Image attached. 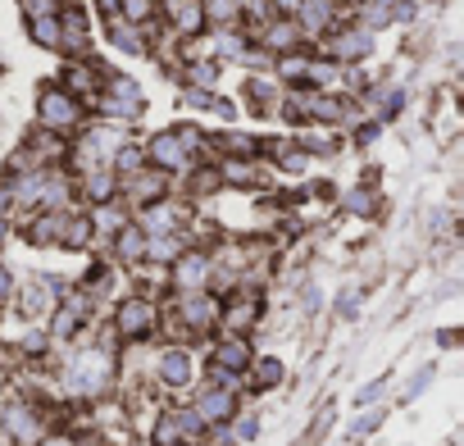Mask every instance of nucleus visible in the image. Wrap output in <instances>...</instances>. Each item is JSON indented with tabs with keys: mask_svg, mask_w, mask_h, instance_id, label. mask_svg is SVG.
<instances>
[{
	"mask_svg": "<svg viewBox=\"0 0 464 446\" xmlns=\"http://www.w3.org/2000/svg\"><path fill=\"white\" fill-rule=\"evenodd\" d=\"M141 150H146V164H155L164 173H187L200 160V150H205V132L196 123H178V128L155 132Z\"/></svg>",
	"mask_w": 464,
	"mask_h": 446,
	"instance_id": "nucleus-1",
	"label": "nucleus"
},
{
	"mask_svg": "<svg viewBox=\"0 0 464 446\" xmlns=\"http://www.w3.org/2000/svg\"><path fill=\"white\" fill-rule=\"evenodd\" d=\"M114 373H119L114 369V351L110 346H87V351H78L69 360V369L60 373V387L69 396H101V392H110Z\"/></svg>",
	"mask_w": 464,
	"mask_h": 446,
	"instance_id": "nucleus-2",
	"label": "nucleus"
},
{
	"mask_svg": "<svg viewBox=\"0 0 464 446\" xmlns=\"http://www.w3.org/2000/svg\"><path fill=\"white\" fill-rule=\"evenodd\" d=\"M87 110H96L101 119H114V123H132V119H141L146 96H141L137 78L105 69V73H101V92L92 96V105H87Z\"/></svg>",
	"mask_w": 464,
	"mask_h": 446,
	"instance_id": "nucleus-3",
	"label": "nucleus"
},
{
	"mask_svg": "<svg viewBox=\"0 0 464 446\" xmlns=\"http://www.w3.org/2000/svg\"><path fill=\"white\" fill-rule=\"evenodd\" d=\"M37 128H46V132H55V137H73V132H82L87 128V105L82 101H73L64 87H42V96H37Z\"/></svg>",
	"mask_w": 464,
	"mask_h": 446,
	"instance_id": "nucleus-4",
	"label": "nucleus"
},
{
	"mask_svg": "<svg viewBox=\"0 0 464 446\" xmlns=\"http://www.w3.org/2000/svg\"><path fill=\"white\" fill-rule=\"evenodd\" d=\"M110 328H114V337H123V342H146V337L160 333V305H155L146 292H132V296H123V301L114 305Z\"/></svg>",
	"mask_w": 464,
	"mask_h": 446,
	"instance_id": "nucleus-5",
	"label": "nucleus"
},
{
	"mask_svg": "<svg viewBox=\"0 0 464 446\" xmlns=\"http://www.w3.org/2000/svg\"><path fill=\"white\" fill-rule=\"evenodd\" d=\"M164 315H173L187 328V337L196 342V337H205V333L218 328V296L214 292H173Z\"/></svg>",
	"mask_w": 464,
	"mask_h": 446,
	"instance_id": "nucleus-6",
	"label": "nucleus"
},
{
	"mask_svg": "<svg viewBox=\"0 0 464 446\" xmlns=\"http://www.w3.org/2000/svg\"><path fill=\"white\" fill-rule=\"evenodd\" d=\"M319 51L314 55H324V60H337V64H360V60H369L373 55V33L369 28H360V24H337L328 37H319L314 42Z\"/></svg>",
	"mask_w": 464,
	"mask_h": 446,
	"instance_id": "nucleus-7",
	"label": "nucleus"
},
{
	"mask_svg": "<svg viewBox=\"0 0 464 446\" xmlns=\"http://www.w3.org/2000/svg\"><path fill=\"white\" fill-rule=\"evenodd\" d=\"M169 187H173V173H164V169H155V164H141L137 173H128V178L119 182V200H123L128 209H146V205L164 200Z\"/></svg>",
	"mask_w": 464,
	"mask_h": 446,
	"instance_id": "nucleus-8",
	"label": "nucleus"
},
{
	"mask_svg": "<svg viewBox=\"0 0 464 446\" xmlns=\"http://www.w3.org/2000/svg\"><path fill=\"white\" fill-rule=\"evenodd\" d=\"M46 419H51L46 405H37V401H10L5 414H0V428L10 432L14 446H37L46 437Z\"/></svg>",
	"mask_w": 464,
	"mask_h": 446,
	"instance_id": "nucleus-9",
	"label": "nucleus"
},
{
	"mask_svg": "<svg viewBox=\"0 0 464 446\" xmlns=\"http://www.w3.org/2000/svg\"><path fill=\"white\" fill-rule=\"evenodd\" d=\"M205 437V423L196 419L191 405H173V410H160L155 428H150V441L155 446H191Z\"/></svg>",
	"mask_w": 464,
	"mask_h": 446,
	"instance_id": "nucleus-10",
	"label": "nucleus"
},
{
	"mask_svg": "<svg viewBox=\"0 0 464 446\" xmlns=\"http://www.w3.org/2000/svg\"><path fill=\"white\" fill-rule=\"evenodd\" d=\"M292 19H296V28H301L305 42H319L337 24H346V5H337V0H296Z\"/></svg>",
	"mask_w": 464,
	"mask_h": 446,
	"instance_id": "nucleus-11",
	"label": "nucleus"
},
{
	"mask_svg": "<svg viewBox=\"0 0 464 446\" xmlns=\"http://www.w3.org/2000/svg\"><path fill=\"white\" fill-rule=\"evenodd\" d=\"M209 274H214V260L205 247H187L173 265H169V287L173 292H209Z\"/></svg>",
	"mask_w": 464,
	"mask_h": 446,
	"instance_id": "nucleus-12",
	"label": "nucleus"
},
{
	"mask_svg": "<svg viewBox=\"0 0 464 446\" xmlns=\"http://www.w3.org/2000/svg\"><path fill=\"white\" fill-rule=\"evenodd\" d=\"M187 218H191V209L187 205H178L173 196H164V200H155V205H146V209H137V228L146 233V238H164V233H187Z\"/></svg>",
	"mask_w": 464,
	"mask_h": 446,
	"instance_id": "nucleus-13",
	"label": "nucleus"
},
{
	"mask_svg": "<svg viewBox=\"0 0 464 446\" xmlns=\"http://www.w3.org/2000/svg\"><path fill=\"white\" fill-rule=\"evenodd\" d=\"M101 73H105V69H101V60H92V55H82V60H64L55 87H64L73 101L92 105V96L101 92Z\"/></svg>",
	"mask_w": 464,
	"mask_h": 446,
	"instance_id": "nucleus-14",
	"label": "nucleus"
},
{
	"mask_svg": "<svg viewBox=\"0 0 464 446\" xmlns=\"http://www.w3.org/2000/svg\"><path fill=\"white\" fill-rule=\"evenodd\" d=\"M301 101H305V123L337 128L351 119V96H342V92H305L301 87Z\"/></svg>",
	"mask_w": 464,
	"mask_h": 446,
	"instance_id": "nucleus-15",
	"label": "nucleus"
},
{
	"mask_svg": "<svg viewBox=\"0 0 464 446\" xmlns=\"http://www.w3.org/2000/svg\"><path fill=\"white\" fill-rule=\"evenodd\" d=\"M196 419L205 423V428H218V423H232L237 419V392H227V387H200V396H196Z\"/></svg>",
	"mask_w": 464,
	"mask_h": 446,
	"instance_id": "nucleus-16",
	"label": "nucleus"
},
{
	"mask_svg": "<svg viewBox=\"0 0 464 446\" xmlns=\"http://www.w3.org/2000/svg\"><path fill=\"white\" fill-rule=\"evenodd\" d=\"M164 5V28L178 37V42H187V37H200L205 33V15H200V0H160Z\"/></svg>",
	"mask_w": 464,
	"mask_h": 446,
	"instance_id": "nucleus-17",
	"label": "nucleus"
},
{
	"mask_svg": "<svg viewBox=\"0 0 464 446\" xmlns=\"http://www.w3.org/2000/svg\"><path fill=\"white\" fill-rule=\"evenodd\" d=\"M73 196H82L87 205H105V200H114V196H119V178H114V169L101 164V169L73 173Z\"/></svg>",
	"mask_w": 464,
	"mask_h": 446,
	"instance_id": "nucleus-18",
	"label": "nucleus"
},
{
	"mask_svg": "<svg viewBox=\"0 0 464 446\" xmlns=\"http://www.w3.org/2000/svg\"><path fill=\"white\" fill-rule=\"evenodd\" d=\"M251 355H256L251 342L237 337V333H223V337L209 346V364H214V369H227V373H246Z\"/></svg>",
	"mask_w": 464,
	"mask_h": 446,
	"instance_id": "nucleus-19",
	"label": "nucleus"
},
{
	"mask_svg": "<svg viewBox=\"0 0 464 446\" xmlns=\"http://www.w3.org/2000/svg\"><path fill=\"white\" fill-rule=\"evenodd\" d=\"M155 383L160 387H187L191 383V355H187V346H164L155 355Z\"/></svg>",
	"mask_w": 464,
	"mask_h": 446,
	"instance_id": "nucleus-20",
	"label": "nucleus"
},
{
	"mask_svg": "<svg viewBox=\"0 0 464 446\" xmlns=\"http://www.w3.org/2000/svg\"><path fill=\"white\" fill-rule=\"evenodd\" d=\"M110 247H114V260H119V265H128V269H137V265L146 260V233L137 228L132 218H128L123 228L110 238Z\"/></svg>",
	"mask_w": 464,
	"mask_h": 446,
	"instance_id": "nucleus-21",
	"label": "nucleus"
},
{
	"mask_svg": "<svg viewBox=\"0 0 464 446\" xmlns=\"http://www.w3.org/2000/svg\"><path fill=\"white\" fill-rule=\"evenodd\" d=\"M87 218H92V233H96V242H110V238L123 228V223H128L132 214H128V205L114 196V200H105V205H92V214H87Z\"/></svg>",
	"mask_w": 464,
	"mask_h": 446,
	"instance_id": "nucleus-22",
	"label": "nucleus"
},
{
	"mask_svg": "<svg viewBox=\"0 0 464 446\" xmlns=\"http://www.w3.org/2000/svg\"><path fill=\"white\" fill-rule=\"evenodd\" d=\"M242 96H246V105H251L256 114H274V110H278V101H283V87H278L274 78L251 73V78H246V87H242Z\"/></svg>",
	"mask_w": 464,
	"mask_h": 446,
	"instance_id": "nucleus-23",
	"label": "nucleus"
},
{
	"mask_svg": "<svg viewBox=\"0 0 464 446\" xmlns=\"http://www.w3.org/2000/svg\"><path fill=\"white\" fill-rule=\"evenodd\" d=\"M187 233H164V238H146V260L141 265H155V269H169L182 251H187Z\"/></svg>",
	"mask_w": 464,
	"mask_h": 446,
	"instance_id": "nucleus-24",
	"label": "nucleus"
},
{
	"mask_svg": "<svg viewBox=\"0 0 464 446\" xmlns=\"http://www.w3.org/2000/svg\"><path fill=\"white\" fill-rule=\"evenodd\" d=\"M105 37L123 51V55H146V28H137V24H128V19H105Z\"/></svg>",
	"mask_w": 464,
	"mask_h": 446,
	"instance_id": "nucleus-25",
	"label": "nucleus"
},
{
	"mask_svg": "<svg viewBox=\"0 0 464 446\" xmlns=\"http://www.w3.org/2000/svg\"><path fill=\"white\" fill-rule=\"evenodd\" d=\"M218 73H223V60H214V55L187 60V69H182V87H187V92H214Z\"/></svg>",
	"mask_w": 464,
	"mask_h": 446,
	"instance_id": "nucleus-26",
	"label": "nucleus"
},
{
	"mask_svg": "<svg viewBox=\"0 0 464 446\" xmlns=\"http://www.w3.org/2000/svg\"><path fill=\"white\" fill-rule=\"evenodd\" d=\"M200 15H205V33L237 28L242 24V0H200Z\"/></svg>",
	"mask_w": 464,
	"mask_h": 446,
	"instance_id": "nucleus-27",
	"label": "nucleus"
},
{
	"mask_svg": "<svg viewBox=\"0 0 464 446\" xmlns=\"http://www.w3.org/2000/svg\"><path fill=\"white\" fill-rule=\"evenodd\" d=\"M60 247H64V251H87V247H96V233H92V218H87V214H73V209H69L64 233H60Z\"/></svg>",
	"mask_w": 464,
	"mask_h": 446,
	"instance_id": "nucleus-28",
	"label": "nucleus"
},
{
	"mask_svg": "<svg viewBox=\"0 0 464 446\" xmlns=\"http://www.w3.org/2000/svg\"><path fill=\"white\" fill-rule=\"evenodd\" d=\"M342 205H346L351 214H360V218H378V214H382V196H378L373 187H351V191L342 196Z\"/></svg>",
	"mask_w": 464,
	"mask_h": 446,
	"instance_id": "nucleus-29",
	"label": "nucleus"
},
{
	"mask_svg": "<svg viewBox=\"0 0 464 446\" xmlns=\"http://www.w3.org/2000/svg\"><path fill=\"white\" fill-rule=\"evenodd\" d=\"M246 373H251V383H256L260 392H265V387H278V383H283V360H278V355H251Z\"/></svg>",
	"mask_w": 464,
	"mask_h": 446,
	"instance_id": "nucleus-30",
	"label": "nucleus"
},
{
	"mask_svg": "<svg viewBox=\"0 0 464 446\" xmlns=\"http://www.w3.org/2000/svg\"><path fill=\"white\" fill-rule=\"evenodd\" d=\"M187 173H191V178H187V196H214V191L223 187L218 164H191Z\"/></svg>",
	"mask_w": 464,
	"mask_h": 446,
	"instance_id": "nucleus-31",
	"label": "nucleus"
},
{
	"mask_svg": "<svg viewBox=\"0 0 464 446\" xmlns=\"http://www.w3.org/2000/svg\"><path fill=\"white\" fill-rule=\"evenodd\" d=\"M28 37H33V46H42V51H60V19L51 15V19H28Z\"/></svg>",
	"mask_w": 464,
	"mask_h": 446,
	"instance_id": "nucleus-32",
	"label": "nucleus"
},
{
	"mask_svg": "<svg viewBox=\"0 0 464 446\" xmlns=\"http://www.w3.org/2000/svg\"><path fill=\"white\" fill-rule=\"evenodd\" d=\"M160 15V0H119V19H128V24H150Z\"/></svg>",
	"mask_w": 464,
	"mask_h": 446,
	"instance_id": "nucleus-33",
	"label": "nucleus"
},
{
	"mask_svg": "<svg viewBox=\"0 0 464 446\" xmlns=\"http://www.w3.org/2000/svg\"><path fill=\"white\" fill-rule=\"evenodd\" d=\"M296 146H301L305 155H333L342 141H337L333 132H301V137H296Z\"/></svg>",
	"mask_w": 464,
	"mask_h": 446,
	"instance_id": "nucleus-34",
	"label": "nucleus"
},
{
	"mask_svg": "<svg viewBox=\"0 0 464 446\" xmlns=\"http://www.w3.org/2000/svg\"><path fill=\"white\" fill-rule=\"evenodd\" d=\"M14 292H19V283H14V274L0 265V310H10L14 305Z\"/></svg>",
	"mask_w": 464,
	"mask_h": 446,
	"instance_id": "nucleus-35",
	"label": "nucleus"
},
{
	"mask_svg": "<svg viewBox=\"0 0 464 446\" xmlns=\"http://www.w3.org/2000/svg\"><path fill=\"white\" fill-rule=\"evenodd\" d=\"M355 310H360V292H342V301H337V315H342V319H351Z\"/></svg>",
	"mask_w": 464,
	"mask_h": 446,
	"instance_id": "nucleus-36",
	"label": "nucleus"
},
{
	"mask_svg": "<svg viewBox=\"0 0 464 446\" xmlns=\"http://www.w3.org/2000/svg\"><path fill=\"white\" fill-rule=\"evenodd\" d=\"M378 423H382V410H369V414H364V419H360V423H355V428H351V432H355V437H360V432H373V428H378Z\"/></svg>",
	"mask_w": 464,
	"mask_h": 446,
	"instance_id": "nucleus-37",
	"label": "nucleus"
},
{
	"mask_svg": "<svg viewBox=\"0 0 464 446\" xmlns=\"http://www.w3.org/2000/svg\"><path fill=\"white\" fill-rule=\"evenodd\" d=\"M37 446H78V437H64V432H55V437H42Z\"/></svg>",
	"mask_w": 464,
	"mask_h": 446,
	"instance_id": "nucleus-38",
	"label": "nucleus"
},
{
	"mask_svg": "<svg viewBox=\"0 0 464 446\" xmlns=\"http://www.w3.org/2000/svg\"><path fill=\"white\" fill-rule=\"evenodd\" d=\"M373 137H378V123H364V128H360V132H355V141H360V146H369V141H373Z\"/></svg>",
	"mask_w": 464,
	"mask_h": 446,
	"instance_id": "nucleus-39",
	"label": "nucleus"
},
{
	"mask_svg": "<svg viewBox=\"0 0 464 446\" xmlns=\"http://www.w3.org/2000/svg\"><path fill=\"white\" fill-rule=\"evenodd\" d=\"M96 10H101L105 19H114V15H119V0H96Z\"/></svg>",
	"mask_w": 464,
	"mask_h": 446,
	"instance_id": "nucleus-40",
	"label": "nucleus"
},
{
	"mask_svg": "<svg viewBox=\"0 0 464 446\" xmlns=\"http://www.w3.org/2000/svg\"><path fill=\"white\" fill-rule=\"evenodd\" d=\"M256 428H260L256 419H242V423H237V437H256Z\"/></svg>",
	"mask_w": 464,
	"mask_h": 446,
	"instance_id": "nucleus-41",
	"label": "nucleus"
},
{
	"mask_svg": "<svg viewBox=\"0 0 464 446\" xmlns=\"http://www.w3.org/2000/svg\"><path fill=\"white\" fill-rule=\"evenodd\" d=\"M269 5H274L278 15H292V10H296V0H269Z\"/></svg>",
	"mask_w": 464,
	"mask_h": 446,
	"instance_id": "nucleus-42",
	"label": "nucleus"
},
{
	"mask_svg": "<svg viewBox=\"0 0 464 446\" xmlns=\"http://www.w3.org/2000/svg\"><path fill=\"white\" fill-rule=\"evenodd\" d=\"M10 242V218H0V247Z\"/></svg>",
	"mask_w": 464,
	"mask_h": 446,
	"instance_id": "nucleus-43",
	"label": "nucleus"
},
{
	"mask_svg": "<svg viewBox=\"0 0 464 446\" xmlns=\"http://www.w3.org/2000/svg\"><path fill=\"white\" fill-rule=\"evenodd\" d=\"M337 5H346V0H337Z\"/></svg>",
	"mask_w": 464,
	"mask_h": 446,
	"instance_id": "nucleus-44",
	"label": "nucleus"
},
{
	"mask_svg": "<svg viewBox=\"0 0 464 446\" xmlns=\"http://www.w3.org/2000/svg\"><path fill=\"white\" fill-rule=\"evenodd\" d=\"M223 446H232V441H223Z\"/></svg>",
	"mask_w": 464,
	"mask_h": 446,
	"instance_id": "nucleus-45",
	"label": "nucleus"
}]
</instances>
